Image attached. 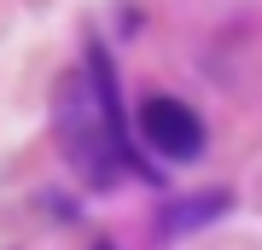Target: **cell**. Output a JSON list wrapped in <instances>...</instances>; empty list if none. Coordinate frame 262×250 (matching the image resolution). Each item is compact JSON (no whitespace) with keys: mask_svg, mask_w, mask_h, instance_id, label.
<instances>
[{"mask_svg":"<svg viewBox=\"0 0 262 250\" xmlns=\"http://www.w3.org/2000/svg\"><path fill=\"white\" fill-rule=\"evenodd\" d=\"M58 122H64V140H70V157L88 169V175H111L122 146H117V117H111V87H88V82H70L64 87V105H58Z\"/></svg>","mask_w":262,"mask_h":250,"instance_id":"obj_1","label":"cell"},{"mask_svg":"<svg viewBox=\"0 0 262 250\" xmlns=\"http://www.w3.org/2000/svg\"><path fill=\"white\" fill-rule=\"evenodd\" d=\"M140 140L169 163H192L204 151V122L181 99H146L140 105Z\"/></svg>","mask_w":262,"mask_h":250,"instance_id":"obj_2","label":"cell"},{"mask_svg":"<svg viewBox=\"0 0 262 250\" xmlns=\"http://www.w3.org/2000/svg\"><path fill=\"white\" fill-rule=\"evenodd\" d=\"M94 250H111V244H94Z\"/></svg>","mask_w":262,"mask_h":250,"instance_id":"obj_3","label":"cell"}]
</instances>
